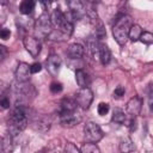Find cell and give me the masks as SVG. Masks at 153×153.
<instances>
[{"instance_id": "obj_18", "label": "cell", "mask_w": 153, "mask_h": 153, "mask_svg": "<svg viewBox=\"0 0 153 153\" xmlns=\"http://www.w3.org/2000/svg\"><path fill=\"white\" fill-rule=\"evenodd\" d=\"M12 135L8 133L5 136H2L1 139V151L4 153H10L13 149V145H12Z\"/></svg>"}, {"instance_id": "obj_15", "label": "cell", "mask_w": 153, "mask_h": 153, "mask_svg": "<svg viewBox=\"0 0 153 153\" xmlns=\"http://www.w3.org/2000/svg\"><path fill=\"white\" fill-rule=\"evenodd\" d=\"M78 106V103L75 99L71 98H63L60 103V112H68V111H75Z\"/></svg>"}, {"instance_id": "obj_37", "label": "cell", "mask_w": 153, "mask_h": 153, "mask_svg": "<svg viewBox=\"0 0 153 153\" xmlns=\"http://www.w3.org/2000/svg\"><path fill=\"white\" fill-rule=\"evenodd\" d=\"M56 0H41V2H43V4H45V5H49V4H51V2H55Z\"/></svg>"}, {"instance_id": "obj_2", "label": "cell", "mask_w": 153, "mask_h": 153, "mask_svg": "<svg viewBox=\"0 0 153 153\" xmlns=\"http://www.w3.org/2000/svg\"><path fill=\"white\" fill-rule=\"evenodd\" d=\"M133 24V19L128 14H121L116 18L115 24L112 26V35L120 45L127 43L129 38V30Z\"/></svg>"}, {"instance_id": "obj_35", "label": "cell", "mask_w": 153, "mask_h": 153, "mask_svg": "<svg viewBox=\"0 0 153 153\" xmlns=\"http://www.w3.org/2000/svg\"><path fill=\"white\" fill-rule=\"evenodd\" d=\"M0 53H1L0 57H1V60H4V59H5V55H6V47L0 45Z\"/></svg>"}, {"instance_id": "obj_34", "label": "cell", "mask_w": 153, "mask_h": 153, "mask_svg": "<svg viewBox=\"0 0 153 153\" xmlns=\"http://www.w3.org/2000/svg\"><path fill=\"white\" fill-rule=\"evenodd\" d=\"M22 22H23V20H22V19H19V23L17 22V25H18L20 29H24V30H26V26H23V24H20ZM26 24H27V25H31V26H35V23H33V22H30V20H29V22H26Z\"/></svg>"}, {"instance_id": "obj_30", "label": "cell", "mask_w": 153, "mask_h": 153, "mask_svg": "<svg viewBox=\"0 0 153 153\" xmlns=\"http://www.w3.org/2000/svg\"><path fill=\"white\" fill-rule=\"evenodd\" d=\"M30 71H31L32 74H36V73H38V72L42 71V65L39 62H35V63H32L30 66Z\"/></svg>"}, {"instance_id": "obj_10", "label": "cell", "mask_w": 153, "mask_h": 153, "mask_svg": "<svg viewBox=\"0 0 153 153\" xmlns=\"http://www.w3.org/2000/svg\"><path fill=\"white\" fill-rule=\"evenodd\" d=\"M31 71H30V66L25 62H19L16 72H14V76L16 80L18 82H27L30 80V75H31Z\"/></svg>"}, {"instance_id": "obj_16", "label": "cell", "mask_w": 153, "mask_h": 153, "mask_svg": "<svg viewBox=\"0 0 153 153\" xmlns=\"http://www.w3.org/2000/svg\"><path fill=\"white\" fill-rule=\"evenodd\" d=\"M98 59L102 62V65H108L111 60V53L110 49L108 48V45L105 44H100L99 45V54H98Z\"/></svg>"}, {"instance_id": "obj_26", "label": "cell", "mask_w": 153, "mask_h": 153, "mask_svg": "<svg viewBox=\"0 0 153 153\" xmlns=\"http://www.w3.org/2000/svg\"><path fill=\"white\" fill-rule=\"evenodd\" d=\"M109 110H110V105H109L108 103H104V102L99 103L98 106H97V111H98V114H99L100 116L106 115V114L109 112Z\"/></svg>"}, {"instance_id": "obj_33", "label": "cell", "mask_w": 153, "mask_h": 153, "mask_svg": "<svg viewBox=\"0 0 153 153\" xmlns=\"http://www.w3.org/2000/svg\"><path fill=\"white\" fill-rule=\"evenodd\" d=\"M0 105H1L2 109H8V108H10V98H7L6 96H4V97L1 98Z\"/></svg>"}, {"instance_id": "obj_36", "label": "cell", "mask_w": 153, "mask_h": 153, "mask_svg": "<svg viewBox=\"0 0 153 153\" xmlns=\"http://www.w3.org/2000/svg\"><path fill=\"white\" fill-rule=\"evenodd\" d=\"M149 111L153 115V97H151V99H149Z\"/></svg>"}, {"instance_id": "obj_6", "label": "cell", "mask_w": 153, "mask_h": 153, "mask_svg": "<svg viewBox=\"0 0 153 153\" xmlns=\"http://www.w3.org/2000/svg\"><path fill=\"white\" fill-rule=\"evenodd\" d=\"M23 44H24L25 49L29 51V54H30L32 57H37V56L39 55L42 44H41L39 39H37L36 37H32V36H26V37H24Z\"/></svg>"}, {"instance_id": "obj_40", "label": "cell", "mask_w": 153, "mask_h": 153, "mask_svg": "<svg viewBox=\"0 0 153 153\" xmlns=\"http://www.w3.org/2000/svg\"><path fill=\"white\" fill-rule=\"evenodd\" d=\"M69 1H71V0H66V2H67V4H69Z\"/></svg>"}, {"instance_id": "obj_5", "label": "cell", "mask_w": 153, "mask_h": 153, "mask_svg": "<svg viewBox=\"0 0 153 153\" xmlns=\"http://www.w3.org/2000/svg\"><path fill=\"white\" fill-rule=\"evenodd\" d=\"M74 99L78 103V106H80L84 110H87L93 100V93L90 87H82L79 88V91L75 93Z\"/></svg>"}, {"instance_id": "obj_7", "label": "cell", "mask_w": 153, "mask_h": 153, "mask_svg": "<svg viewBox=\"0 0 153 153\" xmlns=\"http://www.w3.org/2000/svg\"><path fill=\"white\" fill-rule=\"evenodd\" d=\"M81 121V116L76 111H68V112H60V123L63 127H74L79 124Z\"/></svg>"}, {"instance_id": "obj_3", "label": "cell", "mask_w": 153, "mask_h": 153, "mask_svg": "<svg viewBox=\"0 0 153 153\" xmlns=\"http://www.w3.org/2000/svg\"><path fill=\"white\" fill-rule=\"evenodd\" d=\"M35 32L38 37H48L53 32V22L49 14L42 13L35 22Z\"/></svg>"}, {"instance_id": "obj_28", "label": "cell", "mask_w": 153, "mask_h": 153, "mask_svg": "<svg viewBox=\"0 0 153 153\" xmlns=\"http://www.w3.org/2000/svg\"><path fill=\"white\" fill-rule=\"evenodd\" d=\"M126 93V88L123 86H117L115 90H114V98H122Z\"/></svg>"}, {"instance_id": "obj_21", "label": "cell", "mask_w": 153, "mask_h": 153, "mask_svg": "<svg viewBox=\"0 0 153 153\" xmlns=\"http://www.w3.org/2000/svg\"><path fill=\"white\" fill-rule=\"evenodd\" d=\"M141 33H142V29H141L140 25L133 24V25L130 26V30H129V38H130V41H133V42L139 41Z\"/></svg>"}, {"instance_id": "obj_9", "label": "cell", "mask_w": 153, "mask_h": 153, "mask_svg": "<svg viewBox=\"0 0 153 153\" xmlns=\"http://www.w3.org/2000/svg\"><path fill=\"white\" fill-rule=\"evenodd\" d=\"M69 10H71V16L75 20H80L86 16V7L80 0H71L69 4Z\"/></svg>"}, {"instance_id": "obj_29", "label": "cell", "mask_w": 153, "mask_h": 153, "mask_svg": "<svg viewBox=\"0 0 153 153\" xmlns=\"http://www.w3.org/2000/svg\"><path fill=\"white\" fill-rule=\"evenodd\" d=\"M65 151L67 152V153H78L79 151H80V148H78L74 143H72V142H67V145H66V147H65Z\"/></svg>"}, {"instance_id": "obj_12", "label": "cell", "mask_w": 153, "mask_h": 153, "mask_svg": "<svg viewBox=\"0 0 153 153\" xmlns=\"http://www.w3.org/2000/svg\"><path fill=\"white\" fill-rule=\"evenodd\" d=\"M84 53H85L84 47L81 44H79V43H72V44H69V47L67 48V51H66L67 56L69 59H72V60L81 59L84 56Z\"/></svg>"}, {"instance_id": "obj_14", "label": "cell", "mask_w": 153, "mask_h": 153, "mask_svg": "<svg viewBox=\"0 0 153 153\" xmlns=\"http://www.w3.org/2000/svg\"><path fill=\"white\" fill-rule=\"evenodd\" d=\"M50 18H51V22H53V25H55V26H57V27H60L68 18H67V16L60 10V8H55L54 11H53V13H51V16H50Z\"/></svg>"}, {"instance_id": "obj_1", "label": "cell", "mask_w": 153, "mask_h": 153, "mask_svg": "<svg viewBox=\"0 0 153 153\" xmlns=\"http://www.w3.org/2000/svg\"><path fill=\"white\" fill-rule=\"evenodd\" d=\"M27 126V112L23 104H17L8 120V133L12 136L18 135Z\"/></svg>"}, {"instance_id": "obj_31", "label": "cell", "mask_w": 153, "mask_h": 153, "mask_svg": "<svg viewBox=\"0 0 153 153\" xmlns=\"http://www.w3.org/2000/svg\"><path fill=\"white\" fill-rule=\"evenodd\" d=\"M128 128L130 131H135L136 128H137V122H136V117H130L129 120V124H128Z\"/></svg>"}, {"instance_id": "obj_19", "label": "cell", "mask_w": 153, "mask_h": 153, "mask_svg": "<svg viewBox=\"0 0 153 153\" xmlns=\"http://www.w3.org/2000/svg\"><path fill=\"white\" fill-rule=\"evenodd\" d=\"M111 121L115 122V123H117V124L124 123V121H126V114H124V111L122 109H120V108H115L112 110Z\"/></svg>"}, {"instance_id": "obj_20", "label": "cell", "mask_w": 153, "mask_h": 153, "mask_svg": "<svg viewBox=\"0 0 153 153\" xmlns=\"http://www.w3.org/2000/svg\"><path fill=\"white\" fill-rule=\"evenodd\" d=\"M36 124V129L39 130V131H48L50 129V121L47 118V117H39L36 120L35 122Z\"/></svg>"}, {"instance_id": "obj_39", "label": "cell", "mask_w": 153, "mask_h": 153, "mask_svg": "<svg viewBox=\"0 0 153 153\" xmlns=\"http://www.w3.org/2000/svg\"><path fill=\"white\" fill-rule=\"evenodd\" d=\"M99 0H88V2L90 4H96V2H98Z\"/></svg>"}, {"instance_id": "obj_25", "label": "cell", "mask_w": 153, "mask_h": 153, "mask_svg": "<svg viewBox=\"0 0 153 153\" xmlns=\"http://www.w3.org/2000/svg\"><path fill=\"white\" fill-rule=\"evenodd\" d=\"M139 41H141L142 43H145V44L149 45V44H152V43H153V33H152V32H149V31H142V33H141L140 39H139Z\"/></svg>"}, {"instance_id": "obj_32", "label": "cell", "mask_w": 153, "mask_h": 153, "mask_svg": "<svg viewBox=\"0 0 153 153\" xmlns=\"http://www.w3.org/2000/svg\"><path fill=\"white\" fill-rule=\"evenodd\" d=\"M10 36H11V31H10L8 29H6V27H2L1 31H0V37H1V39L6 41V39L10 38Z\"/></svg>"}, {"instance_id": "obj_8", "label": "cell", "mask_w": 153, "mask_h": 153, "mask_svg": "<svg viewBox=\"0 0 153 153\" xmlns=\"http://www.w3.org/2000/svg\"><path fill=\"white\" fill-rule=\"evenodd\" d=\"M61 65H62L61 57L59 55H56V54L49 55V57L45 61V68L49 72V74L53 75V76H56L59 74L60 68H61Z\"/></svg>"}, {"instance_id": "obj_24", "label": "cell", "mask_w": 153, "mask_h": 153, "mask_svg": "<svg viewBox=\"0 0 153 153\" xmlns=\"http://www.w3.org/2000/svg\"><path fill=\"white\" fill-rule=\"evenodd\" d=\"M94 35H96V38L98 41H102V39H104L106 37V31H105L104 25H103L102 22H98V25H96V32H94Z\"/></svg>"}, {"instance_id": "obj_13", "label": "cell", "mask_w": 153, "mask_h": 153, "mask_svg": "<svg viewBox=\"0 0 153 153\" xmlns=\"http://www.w3.org/2000/svg\"><path fill=\"white\" fill-rule=\"evenodd\" d=\"M75 81L80 88L82 87H88L91 84V78L90 75L84 71V69H76L75 71Z\"/></svg>"}, {"instance_id": "obj_4", "label": "cell", "mask_w": 153, "mask_h": 153, "mask_svg": "<svg viewBox=\"0 0 153 153\" xmlns=\"http://www.w3.org/2000/svg\"><path fill=\"white\" fill-rule=\"evenodd\" d=\"M84 134H85L86 140L90 142H98L104 136L102 128L94 122H87L84 126Z\"/></svg>"}, {"instance_id": "obj_23", "label": "cell", "mask_w": 153, "mask_h": 153, "mask_svg": "<svg viewBox=\"0 0 153 153\" xmlns=\"http://www.w3.org/2000/svg\"><path fill=\"white\" fill-rule=\"evenodd\" d=\"M80 152H82V153H99L100 149L98 148L96 142H90L88 141L87 143H84L80 147Z\"/></svg>"}, {"instance_id": "obj_17", "label": "cell", "mask_w": 153, "mask_h": 153, "mask_svg": "<svg viewBox=\"0 0 153 153\" xmlns=\"http://www.w3.org/2000/svg\"><path fill=\"white\" fill-rule=\"evenodd\" d=\"M33 8H35V1L33 0H23L20 2V6H19V11L24 16H29L30 13H32Z\"/></svg>"}, {"instance_id": "obj_27", "label": "cell", "mask_w": 153, "mask_h": 153, "mask_svg": "<svg viewBox=\"0 0 153 153\" xmlns=\"http://www.w3.org/2000/svg\"><path fill=\"white\" fill-rule=\"evenodd\" d=\"M62 84L61 82H57V81H54V82H51L50 84V91L53 92V93H60L61 91H62Z\"/></svg>"}, {"instance_id": "obj_22", "label": "cell", "mask_w": 153, "mask_h": 153, "mask_svg": "<svg viewBox=\"0 0 153 153\" xmlns=\"http://www.w3.org/2000/svg\"><path fill=\"white\" fill-rule=\"evenodd\" d=\"M120 151L121 152H133V151H135V146L129 137H124L120 142Z\"/></svg>"}, {"instance_id": "obj_11", "label": "cell", "mask_w": 153, "mask_h": 153, "mask_svg": "<svg viewBox=\"0 0 153 153\" xmlns=\"http://www.w3.org/2000/svg\"><path fill=\"white\" fill-rule=\"evenodd\" d=\"M142 108V99L139 96L131 97L127 103V114L130 117H136Z\"/></svg>"}, {"instance_id": "obj_38", "label": "cell", "mask_w": 153, "mask_h": 153, "mask_svg": "<svg viewBox=\"0 0 153 153\" xmlns=\"http://www.w3.org/2000/svg\"><path fill=\"white\" fill-rule=\"evenodd\" d=\"M7 1H8V0H0V4H1L2 6H5V5L7 4Z\"/></svg>"}]
</instances>
